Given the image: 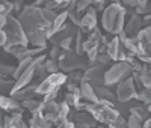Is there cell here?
<instances>
[{
	"label": "cell",
	"instance_id": "1",
	"mask_svg": "<svg viewBox=\"0 0 151 128\" xmlns=\"http://www.w3.org/2000/svg\"><path fill=\"white\" fill-rule=\"evenodd\" d=\"M17 18L21 23L24 32L27 35L29 44L32 47L47 48L48 30L52 24L42 15V8H38L35 5H27L21 9Z\"/></svg>",
	"mask_w": 151,
	"mask_h": 128
},
{
	"label": "cell",
	"instance_id": "2",
	"mask_svg": "<svg viewBox=\"0 0 151 128\" xmlns=\"http://www.w3.org/2000/svg\"><path fill=\"white\" fill-rule=\"evenodd\" d=\"M125 18H127V17H125V6H122L121 3L109 5L103 11L101 26H103V29L107 33H110L113 36H118L124 30Z\"/></svg>",
	"mask_w": 151,
	"mask_h": 128
},
{
	"label": "cell",
	"instance_id": "3",
	"mask_svg": "<svg viewBox=\"0 0 151 128\" xmlns=\"http://www.w3.org/2000/svg\"><path fill=\"white\" fill-rule=\"evenodd\" d=\"M86 112L91 113V116L98 122L110 125L115 122V119L119 116L118 110L115 109V102H110L107 99H98V102H88Z\"/></svg>",
	"mask_w": 151,
	"mask_h": 128
},
{
	"label": "cell",
	"instance_id": "4",
	"mask_svg": "<svg viewBox=\"0 0 151 128\" xmlns=\"http://www.w3.org/2000/svg\"><path fill=\"white\" fill-rule=\"evenodd\" d=\"M58 63H59V69L65 74H68L71 71H85L91 67L89 59L85 57L83 54L76 53L74 48L62 50V54H60Z\"/></svg>",
	"mask_w": 151,
	"mask_h": 128
},
{
	"label": "cell",
	"instance_id": "5",
	"mask_svg": "<svg viewBox=\"0 0 151 128\" xmlns=\"http://www.w3.org/2000/svg\"><path fill=\"white\" fill-rule=\"evenodd\" d=\"M5 32H6V44L3 47V50L6 51L9 47H14V45H29V39H27V35L24 32L21 23L18 21L17 17L14 15H9L6 26H5Z\"/></svg>",
	"mask_w": 151,
	"mask_h": 128
},
{
	"label": "cell",
	"instance_id": "6",
	"mask_svg": "<svg viewBox=\"0 0 151 128\" xmlns=\"http://www.w3.org/2000/svg\"><path fill=\"white\" fill-rule=\"evenodd\" d=\"M133 75V68L127 60L115 62L106 69L104 74V86H115L121 83L122 80H127L129 77Z\"/></svg>",
	"mask_w": 151,
	"mask_h": 128
},
{
	"label": "cell",
	"instance_id": "7",
	"mask_svg": "<svg viewBox=\"0 0 151 128\" xmlns=\"http://www.w3.org/2000/svg\"><path fill=\"white\" fill-rule=\"evenodd\" d=\"M67 83V74L65 72H55V74H48L45 79H42L40 83H38L35 92L38 97H45L48 94H52L55 91H60V87Z\"/></svg>",
	"mask_w": 151,
	"mask_h": 128
},
{
	"label": "cell",
	"instance_id": "8",
	"mask_svg": "<svg viewBox=\"0 0 151 128\" xmlns=\"http://www.w3.org/2000/svg\"><path fill=\"white\" fill-rule=\"evenodd\" d=\"M116 101L119 102H127L130 99H136L137 97V89L134 84L133 77H129L127 80H122L116 84Z\"/></svg>",
	"mask_w": 151,
	"mask_h": 128
},
{
	"label": "cell",
	"instance_id": "9",
	"mask_svg": "<svg viewBox=\"0 0 151 128\" xmlns=\"http://www.w3.org/2000/svg\"><path fill=\"white\" fill-rule=\"evenodd\" d=\"M107 68L103 67H97V65H91L88 69L83 71V77H82V82H86L92 84L94 87L97 86H104V74H106Z\"/></svg>",
	"mask_w": 151,
	"mask_h": 128
},
{
	"label": "cell",
	"instance_id": "10",
	"mask_svg": "<svg viewBox=\"0 0 151 128\" xmlns=\"http://www.w3.org/2000/svg\"><path fill=\"white\" fill-rule=\"evenodd\" d=\"M106 53L109 54V57L113 62H119V60H125L127 59V50L122 45V42L119 41L118 36H113L107 44V50Z\"/></svg>",
	"mask_w": 151,
	"mask_h": 128
},
{
	"label": "cell",
	"instance_id": "11",
	"mask_svg": "<svg viewBox=\"0 0 151 128\" xmlns=\"http://www.w3.org/2000/svg\"><path fill=\"white\" fill-rule=\"evenodd\" d=\"M97 21H98V20H97V11H95V8L91 5L89 8L85 11L79 29H80L83 33H91V32L97 27Z\"/></svg>",
	"mask_w": 151,
	"mask_h": 128
},
{
	"label": "cell",
	"instance_id": "12",
	"mask_svg": "<svg viewBox=\"0 0 151 128\" xmlns=\"http://www.w3.org/2000/svg\"><path fill=\"white\" fill-rule=\"evenodd\" d=\"M40 112L53 125L59 122V102H56V101H45L44 102L42 101V106H41Z\"/></svg>",
	"mask_w": 151,
	"mask_h": 128
},
{
	"label": "cell",
	"instance_id": "13",
	"mask_svg": "<svg viewBox=\"0 0 151 128\" xmlns=\"http://www.w3.org/2000/svg\"><path fill=\"white\" fill-rule=\"evenodd\" d=\"M0 110L6 113H15V112H23L21 102L12 98L11 95H0Z\"/></svg>",
	"mask_w": 151,
	"mask_h": 128
},
{
	"label": "cell",
	"instance_id": "14",
	"mask_svg": "<svg viewBox=\"0 0 151 128\" xmlns=\"http://www.w3.org/2000/svg\"><path fill=\"white\" fill-rule=\"evenodd\" d=\"M142 29H144V21H142V17L137 14L130 17L127 20V24L124 26V32L127 33V36H137V33Z\"/></svg>",
	"mask_w": 151,
	"mask_h": 128
},
{
	"label": "cell",
	"instance_id": "15",
	"mask_svg": "<svg viewBox=\"0 0 151 128\" xmlns=\"http://www.w3.org/2000/svg\"><path fill=\"white\" fill-rule=\"evenodd\" d=\"M76 32H77V29H76V26L71 23V24H65L64 29L59 30L56 35H53L52 38H50V41H52L53 45H59L62 39H65V38H74L76 36Z\"/></svg>",
	"mask_w": 151,
	"mask_h": 128
},
{
	"label": "cell",
	"instance_id": "16",
	"mask_svg": "<svg viewBox=\"0 0 151 128\" xmlns=\"http://www.w3.org/2000/svg\"><path fill=\"white\" fill-rule=\"evenodd\" d=\"M3 128H27V125L23 121V112H15L5 116Z\"/></svg>",
	"mask_w": 151,
	"mask_h": 128
},
{
	"label": "cell",
	"instance_id": "17",
	"mask_svg": "<svg viewBox=\"0 0 151 128\" xmlns=\"http://www.w3.org/2000/svg\"><path fill=\"white\" fill-rule=\"evenodd\" d=\"M67 20H68V12L67 11H62L58 14L56 20L53 21V24L50 26V30H48V39L52 38L53 35H56L59 30L64 29V26L67 24Z\"/></svg>",
	"mask_w": 151,
	"mask_h": 128
},
{
	"label": "cell",
	"instance_id": "18",
	"mask_svg": "<svg viewBox=\"0 0 151 128\" xmlns=\"http://www.w3.org/2000/svg\"><path fill=\"white\" fill-rule=\"evenodd\" d=\"M29 128H53V124L48 119H45L42 116V113L38 110L32 113V118L29 121Z\"/></svg>",
	"mask_w": 151,
	"mask_h": 128
},
{
	"label": "cell",
	"instance_id": "19",
	"mask_svg": "<svg viewBox=\"0 0 151 128\" xmlns=\"http://www.w3.org/2000/svg\"><path fill=\"white\" fill-rule=\"evenodd\" d=\"M80 95H82V99H85L86 102H98V97L95 94L94 86L86 82L80 83Z\"/></svg>",
	"mask_w": 151,
	"mask_h": 128
},
{
	"label": "cell",
	"instance_id": "20",
	"mask_svg": "<svg viewBox=\"0 0 151 128\" xmlns=\"http://www.w3.org/2000/svg\"><path fill=\"white\" fill-rule=\"evenodd\" d=\"M112 87L113 86H97V87H94L98 99H107L110 102H116V94L112 91Z\"/></svg>",
	"mask_w": 151,
	"mask_h": 128
},
{
	"label": "cell",
	"instance_id": "21",
	"mask_svg": "<svg viewBox=\"0 0 151 128\" xmlns=\"http://www.w3.org/2000/svg\"><path fill=\"white\" fill-rule=\"evenodd\" d=\"M6 53L12 54L15 59H18V62H20V60H23V59L29 57V48H27L26 45H14V47H9V48L6 50Z\"/></svg>",
	"mask_w": 151,
	"mask_h": 128
},
{
	"label": "cell",
	"instance_id": "22",
	"mask_svg": "<svg viewBox=\"0 0 151 128\" xmlns=\"http://www.w3.org/2000/svg\"><path fill=\"white\" fill-rule=\"evenodd\" d=\"M33 60H35V57H26V59L20 60L18 65L15 67V72H14V75H12V79H14V80L20 79V75H21L24 71H27V69L33 65Z\"/></svg>",
	"mask_w": 151,
	"mask_h": 128
},
{
	"label": "cell",
	"instance_id": "23",
	"mask_svg": "<svg viewBox=\"0 0 151 128\" xmlns=\"http://www.w3.org/2000/svg\"><path fill=\"white\" fill-rule=\"evenodd\" d=\"M130 114L144 122V121H147V119L150 118V114H151V113L148 112L147 106H141V104H137V106H134V107H132V109H130Z\"/></svg>",
	"mask_w": 151,
	"mask_h": 128
},
{
	"label": "cell",
	"instance_id": "24",
	"mask_svg": "<svg viewBox=\"0 0 151 128\" xmlns=\"http://www.w3.org/2000/svg\"><path fill=\"white\" fill-rule=\"evenodd\" d=\"M64 101L67 102V104L70 106V107H77V104L82 101V95H80V89L79 91H67V94H65V98H64Z\"/></svg>",
	"mask_w": 151,
	"mask_h": 128
},
{
	"label": "cell",
	"instance_id": "25",
	"mask_svg": "<svg viewBox=\"0 0 151 128\" xmlns=\"http://www.w3.org/2000/svg\"><path fill=\"white\" fill-rule=\"evenodd\" d=\"M21 106H23V109L29 110L30 113H35V112H38V110L41 109V106H42V101H40L38 98H29V99H24V101H21Z\"/></svg>",
	"mask_w": 151,
	"mask_h": 128
},
{
	"label": "cell",
	"instance_id": "26",
	"mask_svg": "<svg viewBox=\"0 0 151 128\" xmlns=\"http://www.w3.org/2000/svg\"><path fill=\"white\" fill-rule=\"evenodd\" d=\"M14 86H15L14 79H2L0 80V95H11Z\"/></svg>",
	"mask_w": 151,
	"mask_h": 128
},
{
	"label": "cell",
	"instance_id": "27",
	"mask_svg": "<svg viewBox=\"0 0 151 128\" xmlns=\"http://www.w3.org/2000/svg\"><path fill=\"white\" fill-rule=\"evenodd\" d=\"M113 60L109 57V54L107 53H98L97 54V57L92 60V63L91 65H97V67H103V68H107L110 63H112Z\"/></svg>",
	"mask_w": 151,
	"mask_h": 128
},
{
	"label": "cell",
	"instance_id": "28",
	"mask_svg": "<svg viewBox=\"0 0 151 128\" xmlns=\"http://www.w3.org/2000/svg\"><path fill=\"white\" fill-rule=\"evenodd\" d=\"M82 77H83L82 71H71V72L67 74V83L65 84H77V86H80Z\"/></svg>",
	"mask_w": 151,
	"mask_h": 128
},
{
	"label": "cell",
	"instance_id": "29",
	"mask_svg": "<svg viewBox=\"0 0 151 128\" xmlns=\"http://www.w3.org/2000/svg\"><path fill=\"white\" fill-rule=\"evenodd\" d=\"M139 77L145 87H151V67L150 65H144V69L139 72Z\"/></svg>",
	"mask_w": 151,
	"mask_h": 128
},
{
	"label": "cell",
	"instance_id": "30",
	"mask_svg": "<svg viewBox=\"0 0 151 128\" xmlns=\"http://www.w3.org/2000/svg\"><path fill=\"white\" fill-rule=\"evenodd\" d=\"M83 32L80 29H77V32H76V38H74V50L76 53L79 54H83Z\"/></svg>",
	"mask_w": 151,
	"mask_h": 128
},
{
	"label": "cell",
	"instance_id": "31",
	"mask_svg": "<svg viewBox=\"0 0 151 128\" xmlns=\"http://www.w3.org/2000/svg\"><path fill=\"white\" fill-rule=\"evenodd\" d=\"M15 72V67L12 65H5V63L0 62V80L2 79H12V75Z\"/></svg>",
	"mask_w": 151,
	"mask_h": 128
},
{
	"label": "cell",
	"instance_id": "32",
	"mask_svg": "<svg viewBox=\"0 0 151 128\" xmlns=\"http://www.w3.org/2000/svg\"><path fill=\"white\" fill-rule=\"evenodd\" d=\"M136 99H137V101H142V102H144V106L151 104V87H145L144 91L137 92Z\"/></svg>",
	"mask_w": 151,
	"mask_h": 128
},
{
	"label": "cell",
	"instance_id": "33",
	"mask_svg": "<svg viewBox=\"0 0 151 128\" xmlns=\"http://www.w3.org/2000/svg\"><path fill=\"white\" fill-rule=\"evenodd\" d=\"M70 113H71V107L67 104V102L65 101L59 102V122L60 121H67L68 116H70Z\"/></svg>",
	"mask_w": 151,
	"mask_h": 128
},
{
	"label": "cell",
	"instance_id": "34",
	"mask_svg": "<svg viewBox=\"0 0 151 128\" xmlns=\"http://www.w3.org/2000/svg\"><path fill=\"white\" fill-rule=\"evenodd\" d=\"M134 12H136L137 15H141V17L151 14V0H150L148 3H145V5H137L134 8Z\"/></svg>",
	"mask_w": 151,
	"mask_h": 128
},
{
	"label": "cell",
	"instance_id": "35",
	"mask_svg": "<svg viewBox=\"0 0 151 128\" xmlns=\"http://www.w3.org/2000/svg\"><path fill=\"white\" fill-rule=\"evenodd\" d=\"M68 12V18L71 20V23L77 27V26H80V21H82V17H80V12H77L76 9H67Z\"/></svg>",
	"mask_w": 151,
	"mask_h": 128
},
{
	"label": "cell",
	"instance_id": "36",
	"mask_svg": "<svg viewBox=\"0 0 151 128\" xmlns=\"http://www.w3.org/2000/svg\"><path fill=\"white\" fill-rule=\"evenodd\" d=\"M76 3V11L77 12H85L88 8L92 5V0H74Z\"/></svg>",
	"mask_w": 151,
	"mask_h": 128
},
{
	"label": "cell",
	"instance_id": "37",
	"mask_svg": "<svg viewBox=\"0 0 151 128\" xmlns=\"http://www.w3.org/2000/svg\"><path fill=\"white\" fill-rule=\"evenodd\" d=\"M45 68H47V72L48 74H55V72H59V63L53 59H47L45 60Z\"/></svg>",
	"mask_w": 151,
	"mask_h": 128
},
{
	"label": "cell",
	"instance_id": "38",
	"mask_svg": "<svg viewBox=\"0 0 151 128\" xmlns=\"http://www.w3.org/2000/svg\"><path fill=\"white\" fill-rule=\"evenodd\" d=\"M42 15L45 17V20H47L50 24H53V21H55L56 17H58V12H56V11H52V9H47V8H42Z\"/></svg>",
	"mask_w": 151,
	"mask_h": 128
},
{
	"label": "cell",
	"instance_id": "39",
	"mask_svg": "<svg viewBox=\"0 0 151 128\" xmlns=\"http://www.w3.org/2000/svg\"><path fill=\"white\" fill-rule=\"evenodd\" d=\"M125 128H142V121H139L137 118L129 114V118H127V127H125Z\"/></svg>",
	"mask_w": 151,
	"mask_h": 128
},
{
	"label": "cell",
	"instance_id": "40",
	"mask_svg": "<svg viewBox=\"0 0 151 128\" xmlns=\"http://www.w3.org/2000/svg\"><path fill=\"white\" fill-rule=\"evenodd\" d=\"M60 54H62V48L59 45H53L52 50H50V59H53V60L58 62L59 57H60Z\"/></svg>",
	"mask_w": 151,
	"mask_h": 128
},
{
	"label": "cell",
	"instance_id": "41",
	"mask_svg": "<svg viewBox=\"0 0 151 128\" xmlns=\"http://www.w3.org/2000/svg\"><path fill=\"white\" fill-rule=\"evenodd\" d=\"M76 38V36H74ZM74 38H65V39H62L60 41V44H59V47L62 48V50H70V48H74L73 47V44H74Z\"/></svg>",
	"mask_w": 151,
	"mask_h": 128
},
{
	"label": "cell",
	"instance_id": "42",
	"mask_svg": "<svg viewBox=\"0 0 151 128\" xmlns=\"http://www.w3.org/2000/svg\"><path fill=\"white\" fill-rule=\"evenodd\" d=\"M110 125H115V127H118V128H125V127H127V118L122 116V114H119V116L115 119V122L110 124Z\"/></svg>",
	"mask_w": 151,
	"mask_h": 128
},
{
	"label": "cell",
	"instance_id": "43",
	"mask_svg": "<svg viewBox=\"0 0 151 128\" xmlns=\"http://www.w3.org/2000/svg\"><path fill=\"white\" fill-rule=\"evenodd\" d=\"M130 65H132V68H133V71H134V72H141V71L144 69V65H145V63H144V62H141L139 59H134V60L130 63Z\"/></svg>",
	"mask_w": 151,
	"mask_h": 128
},
{
	"label": "cell",
	"instance_id": "44",
	"mask_svg": "<svg viewBox=\"0 0 151 128\" xmlns=\"http://www.w3.org/2000/svg\"><path fill=\"white\" fill-rule=\"evenodd\" d=\"M56 2L59 3V6H60V9H62V11H67V9H68V6L74 2V0H56Z\"/></svg>",
	"mask_w": 151,
	"mask_h": 128
},
{
	"label": "cell",
	"instance_id": "45",
	"mask_svg": "<svg viewBox=\"0 0 151 128\" xmlns=\"http://www.w3.org/2000/svg\"><path fill=\"white\" fill-rule=\"evenodd\" d=\"M12 2H14V12L20 14L21 9H23V2L24 0H12Z\"/></svg>",
	"mask_w": 151,
	"mask_h": 128
},
{
	"label": "cell",
	"instance_id": "46",
	"mask_svg": "<svg viewBox=\"0 0 151 128\" xmlns=\"http://www.w3.org/2000/svg\"><path fill=\"white\" fill-rule=\"evenodd\" d=\"M136 59H139L141 62L145 63V65H150L151 67V54H141V56H137Z\"/></svg>",
	"mask_w": 151,
	"mask_h": 128
},
{
	"label": "cell",
	"instance_id": "47",
	"mask_svg": "<svg viewBox=\"0 0 151 128\" xmlns=\"http://www.w3.org/2000/svg\"><path fill=\"white\" fill-rule=\"evenodd\" d=\"M142 21H144V27L145 29H151V14L144 15L142 17Z\"/></svg>",
	"mask_w": 151,
	"mask_h": 128
},
{
	"label": "cell",
	"instance_id": "48",
	"mask_svg": "<svg viewBox=\"0 0 151 128\" xmlns=\"http://www.w3.org/2000/svg\"><path fill=\"white\" fill-rule=\"evenodd\" d=\"M121 5L122 6H129V8H136L137 2L136 0H121Z\"/></svg>",
	"mask_w": 151,
	"mask_h": 128
},
{
	"label": "cell",
	"instance_id": "49",
	"mask_svg": "<svg viewBox=\"0 0 151 128\" xmlns=\"http://www.w3.org/2000/svg\"><path fill=\"white\" fill-rule=\"evenodd\" d=\"M6 32H5V29H0V47H5V44H6Z\"/></svg>",
	"mask_w": 151,
	"mask_h": 128
},
{
	"label": "cell",
	"instance_id": "50",
	"mask_svg": "<svg viewBox=\"0 0 151 128\" xmlns=\"http://www.w3.org/2000/svg\"><path fill=\"white\" fill-rule=\"evenodd\" d=\"M48 2H50V0H35L32 5H35V6H38V8H44Z\"/></svg>",
	"mask_w": 151,
	"mask_h": 128
},
{
	"label": "cell",
	"instance_id": "51",
	"mask_svg": "<svg viewBox=\"0 0 151 128\" xmlns=\"http://www.w3.org/2000/svg\"><path fill=\"white\" fill-rule=\"evenodd\" d=\"M6 21H8V17H6V15H3V14H0V29H5Z\"/></svg>",
	"mask_w": 151,
	"mask_h": 128
},
{
	"label": "cell",
	"instance_id": "52",
	"mask_svg": "<svg viewBox=\"0 0 151 128\" xmlns=\"http://www.w3.org/2000/svg\"><path fill=\"white\" fill-rule=\"evenodd\" d=\"M76 128H92L89 124H76Z\"/></svg>",
	"mask_w": 151,
	"mask_h": 128
},
{
	"label": "cell",
	"instance_id": "53",
	"mask_svg": "<svg viewBox=\"0 0 151 128\" xmlns=\"http://www.w3.org/2000/svg\"><path fill=\"white\" fill-rule=\"evenodd\" d=\"M107 5H116V3H121V0H106Z\"/></svg>",
	"mask_w": 151,
	"mask_h": 128
},
{
	"label": "cell",
	"instance_id": "54",
	"mask_svg": "<svg viewBox=\"0 0 151 128\" xmlns=\"http://www.w3.org/2000/svg\"><path fill=\"white\" fill-rule=\"evenodd\" d=\"M3 122H5V116L2 114V112H0V128H3Z\"/></svg>",
	"mask_w": 151,
	"mask_h": 128
},
{
	"label": "cell",
	"instance_id": "55",
	"mask_svg": "<svg viewBox=\"0 0 151 128\" xmlns=\"http://www.w3.org/2000/svg\"><path fill=\"white\" fill-rule=\"evenodd\" d=\"M136 2H137V5H145V3L150 2V0H136Z\"/></svg>",
	"mask_w": 151,
	"mask_h": 128
},
{
	"label": "cell",
	"instance_id": "56",
	"mask_svg": "<svg viewBox=\"0 0 151 128\" xmlns=\"http://www.w3.org/2000/svg\"><path fill=\"white\" fill-rule=\"evenodd\" d=\"M94 128H109V125H104V124H101V125H97V127H94Z\"/></svg>",
	"mask_w": 151,
	"mask_h": 128
},
{
	"label": "cell",
	"instance_id": "57",
	"mask_svg": "<svg viewBox=\"0 0 151 128\" xmlns=\"http://www.w3.org/2000/svg\"><path fill=\"white\" fill-rule=\"evenodd\" d=\"M9 2V0H0V5H6Z\"/></svg>",
	"mask_w": 151,
	"mask_h": 128
},
{
	"label": "cell",
	"instance_id": "58",
	"mask_svg": "<svg viewBox=\"0 0 151 128\" xmlns=\"http://www.w3.org/2000/svg\"><path fill=\"white\" fill-rule=\"evenodd\" d=\"M147 109H148V112L151 113V104H148V106H147Z\"/></svg>",
	"mask_w": 151,
	"mask_h": 128
},
{
	"label": "cell",
	"instance_id": "59",
	"mask_svg": "<svg viewBox=\"0 0 151 128\" xmlns=\"http://www.w3.org/2000/svg\"><path fill=\"white\" fill-rule=\"evenodd\" d=\"M109 128H118V127H115V125H109Z\"/></svg>",
	"mask_w": 151,
	"mask_h": 128
},
{
	"label": "cell",
	"instance_id": "60",
	"mask_svg": "<svg viewBox=\"0 0 151 128\" xmlns=\"http://www.w3.org/2000/svg\"><path fill=\"white\" fill-rule=\"evenodd\" d=\"M30 2H35V0H30Z\"/></svg>",
	"mask_w": 151,
	"mask_h": 128
},
{
	"label": "cell",
	"instance_id": "61",
	"mask_svg": "<svg viewBox=\"0 0 151 128\" xmlns=\"http://www.w3.org/2000/svg\"><path fill=\"white\" fill-rule=\"evenodd\" d=\"M0 112H2V110H0Z\"/></svg>",
	"mask_w": 151,
	"mask_h": 128
}]
</instances>
